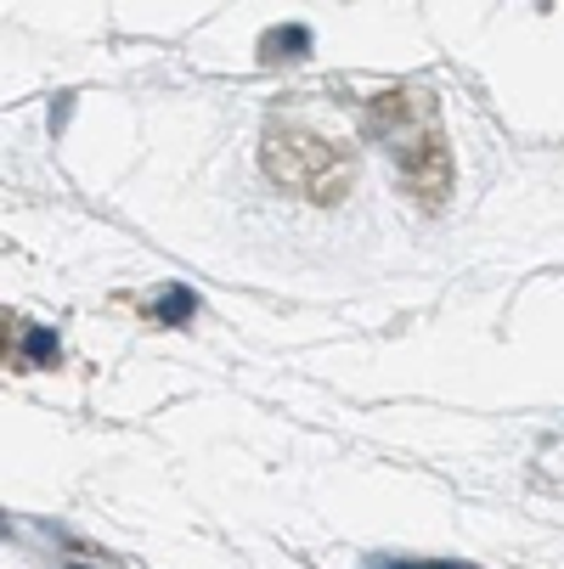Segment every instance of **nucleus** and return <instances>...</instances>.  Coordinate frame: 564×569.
<instances>
[{
  "label": "nucleus",
  "mask_w": 564,
  "mask_h": 569,
  "mask_svg": "<svg viewBox=\"0 0 564 569\" xmlns=\"http://www.w3.org/2000/svg\"><path fill=\"white\" fill-rule=\"evenodd\" d=\"M73 569H79V563H73Z\"/></svg>",
  "instance_id": "5"
},
{
  "label": "nucleus",
  "mask_w": 564,
  "mask_h": 569,
  "mask_svg": "<svg viewBox=\"0 0 564 569\" xmlns=\"http://www.w3.org/2000/svg\"><path fill=\"white\" fill-rule=\"evenodd\" d=\"M29 350H34V356L46 361V356H51V333H34V339H29Z\"/></svg>",
  "instance_id": "4"
},
{
  "label": "nucleus",
  "mask_w": 564,
  "mask_h": 569,
  "mask_svg": "<svg viewBox=\"0 0 564 569\" xmlns=\"http://www.w3.org/2000/svg\"><path fill=\"white\" fill-rule=\"evenodd\" d=\"M305 46H310L305 29H271V34L260 40V57H305Z\"/></svg>",
  "instance_id": "1"
},
{
  "label": "nucleus",
  "mask_w": 564,
  "mask_h": 569,
  "mask_svg": "<svg viewBox=\"0 0 564 569\" xmlns=\"http://www.w3.org/2000/svg\"><path fill=\"white\" fill-rule=\"evenodd\" d=\"M378 569H463V563H400V558H389V563H378Z\"/></svg>",
  "instance_id": "3"
},
{
  "label": "nucleus",
  "mask_w": 564,
  "mask_h": 569,
  "mask_svg": "<svg viewBox=\"0 0 564 569\" xmlns=\"http://www.w3.org/2000/svg\"><path fill=\"white\" fill-rule=\"evenodd\" d=\"M187 316H192V293H187V288L165 293V305H158V321H187Z\"/></svg>",
  "instance_id": "2"
}]
</instances>
